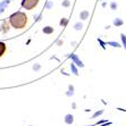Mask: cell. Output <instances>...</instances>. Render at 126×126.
I'll list each match as a JSON object with an SVG mask.
<instances>
[{"label":"cell","mask_w":126,"mask_h":126,"mask_svg":"<svg viewBox=\"0 0 126 126\" xmlns=\"http://www.w3.org/2000/svg\"><path fill=\"white\" fill-rule=\"evenodd\" d=\"M2 32H5V33H6L7 32V31H8V30H9V26H7V22H3V24H2Z\"/></svg>","instance_id":"cell-13"},{"label":"cell","mask_w":126,"mask_h":126,"mask_svg":"<svg viewBox=\"0 0 126 126\" xmlns=\"http://www.w3.org/2000/svg\"><path fill=\"white\" fill-rule=\"evenodd\" d=\"M70 69H72V72H73L75 75H79V72H77L76 67H75V64H72V65H70Z\"/></svg>","instance_id":"cell-10"},{"label":"cell","mask_w":126,"mask_h":126,"mask_svg":"<svg viewBox=\"0 0 126 126\" xmlns=\"http://www.w3.org/2000/svg\"><path fill=\"white\" fill-rule=\"evenodd\" d=\"M9 3H10V0H3V1H1V2H0V14H1L5 9H6V7L8 6Z\"/></svg>","instance_id":"cell-5"},{"label":"cell","mask_w":126,"mask_h":126,"mask_svg":"<svg viewBox=\"0 0 126 126\" xmlns=\"http://www.w3.org/2000/svg\"><path fill=\"white\" fill-rule=\"evenodd\" d=\"M67 19H66V18H63L62 21H60V25H63V26H66V25H67Z\"/></svg>","instance_id":"cell-14"},{"label":"cell","mask_w":126,"mask_h":126,"mask_svg":"<svg viewBox=\"0 0 126 126\" xmlns=\"http://www.w3.org/2000/svg\"><path fill=\"white\" fill-rule=\"evenodd\" d=\"M88 16H89V12H88V10H83V12L79 14V17H81V19H83V21H84V19H86V18H88Z\"/></svg>","instance_id":"cell-7"},{"label":"cell","mask_w":126,"mask_h":126,"mask_svg":"<svg viewBox=\"0 0 126 126\" xmlns=\"http://www.w3.org/2000/svg\"><path fill=\"white\" fill-rule=\"evenodd\" d=\"M69 57H70V58H72V59H73V60H74V63H75V64H76L77 66H79V67H83V66H84V65H83V63L81 62V60H79V57H77L76 55H74V53H73V55H70Z\"/></svg>","instance_id":"cell-3"},{"label":"cell","mask_w":126,"mask_h":126,"mask_svg":"<svg viewBox=\"0 0 126 126\" xmlns=\"http://www.w3.org/2000/svg\"><path fill=\"white\" fill-rule=\"evenodd\" d=\"M120 38H122V41H123V46H124V48L126 49V35L125 34H120Z\"/></svg>","instance_id":"cell-11"},{"label":"cell","mask_w":126,"mask_h":126,"mask_svg":"<svg viewBox=\"0 0 126 126\" xmlns=\"http://www.w3.org/2000/svg\"><path fill=\"white\" fill-rule=\"evenodd\" d=\"M30 126H32V125H30Z\"/></svg>","instance_id":"cell-22"},{"label":"cell","mask_w":126,"mask_h":126,"mask_svg":"<svg viewBox=\"0 0 126 126\" xmlns=\"http://www.w3.org/2000/svg\"><path fill=\"white\" fill-rule=\"evenodd\" d=\"M124 24V22L120 19V18H116V19H114V25L115 26H122Z\"/></svg>","instance_id":"cell-9"},{"label":"cell","mask_w":126,"mask_h":126,"mask_svg":"<svg viewBox=\"0 0 126 126\" xmlns=\"http://www.w3.org/2000/svg\"><path fill=\"white\" fill-rule=\"evenodd\" d=\"M110 7H111V9H116V8H117V5H116V2H111Z\"/></svg>","instance_id":"cell-20"},{"label":"cell","mask_w":126,"mask_h":126,"mask_svg":"<svg viewBox=\"0 0 126 126\" xmlns=\"http://www.w3.org/2000/svg\"><path fill=\"white\" fill-rule=\"evenodd\" d=\"M106 122H107V119H101V120H99L95 125H100V124H103V123H106Z\"/></svg>","instance_id":"cell-19"},{"label":"cell","mask_w":126,"mask_h":126,"mask_svg":"<svg viewBox=\"0 0 126 126\" xmlns=\"http://www.w3.org/2000/svg\"><path fill=\"white\" fill-rule=\"evenodd\" d=\"M102 112H103V110H99V111H97L95 114H93V116H92V117H93V118L98 117V116H100V115H102Z\"/></svg>","instance_id":"cell-15"},{"label":"cell","mask_w":126,"mask_h":126,"mask_svg":"<svg viewBox=\"0 0 126 126\" xmlns=\"http://www.w3.org/2000/svg\"><path fill=\"white\" fill-rule=\"evenodd\" d=\"M6 50H7V47H6V44H5V42L0 41V58L5 55Z\"/></svg>","instance_id":"cell-6"},{"label":"cell","mask_w":126,"mask_h":126,"mask_svg":"<svg viewBox=\"0 0 126 126\" xmlns=\"http://www.w3.org/2000/svg\"><path fill=\"white\" fill-rule=\"evenodd\" d=\"M74 27H75V30H77V31H79V30H81L83 27V25L81 23H77V24H75V26H74Z\"/></svg>","instance_id":"cell-16"},{"label":"cell","mask_w":126,"mask_h":126,"mask_svg":"<svg viewBox=\"0 0 126 126\" xmlns=\"http://www.w3.org/2000/svg\"><path fill=\"white\" fill-rule=\"evenodd\" d=\"M91 126H95V125H91Z\"/></svg>","instance_id":"cell-21"},{"label":"cell","mask_w":126,"mask_h":126,"mask_svg":"<svg viewBox=\"0 0 126 126\" xmlns=\"http://www.w3.org/2000/svg\"><path fill=\"white\" fill-rule=\"evenodd\" d=\"M98 41H99V43L101 44V47H102L103 49H106V47H105V46H106V43H105V42H103V41H101L100 39H98Z\"/></svg>","instance_id":"cell-18"},{"label":"cell","mask_w":126,"mask_h":126,"mask_svg":"<svg viewBox=\"0 0 126 126\" xmlns=\"http://www.w3.org/2000/svg\"><path fill=\"white\" fill-rule=\"evenodd\" d=\"M69 1H68V0H64V2H63V6L64 7H69Z\"/></svg>","instance_id":"cell-17"},{"label":"cell","mask_w":126,"mask_h":126,"mask_svg":"<svg viewBox=\"0 0 126 126\" xmlns=\"http://www.w3.org/2000/svg\"><path fill=\"white\" fill-rule=\"evenodd\" d=\"M107 44H109V46H112L114 48H120V44L118 43V42H108Z\"/></svg>","instance_id":"cell-12"},{"label":"cell","mask_w":126,"mask_h":126,"mask_svg":"<svg viewBox=\"0 0 126 126\" xmlns=\"http://www.w3.org/2000/svg\"><path fill=\"white\" fill-rule=\"evenodd\" d=\"M39 1L40 0H23L22 1V6L26 10H32V9H34L35 7L38 6Z\"/></svg>","instance_id":"cell-2"},{"label":"cell","mask_w":126,"mask_h":126,"mask_svg":"<svg viewBox=\"0 0 126 126\" xmlns=\"http://www.w3.org/2000/svg\"><path fill=\"white\" fill-rule=\"evenodd\" d=\"M43 33H46V34H51V33H53V29L51 26H46L43 29Z\"/></svg>","instance_id":"cell-8"},{"label":"cell","mask_w":126,"mask_h":126,"mask_svg":"<svg viewBox=\"0 0 126 126\" xmlns=\"http://www.w3.org/2000/svg\"><path fill=\"white\" fill-rule=\"evenodd\" d=\"M9 23L14 29L21 30L24 29L27 24V16L23 12H16L9 17Z\"/></svg>","instance_id":"cell-1"},{"label":"cell","mask_w":126,"mask_h":126,"mask_svg":"<svg viewBox=\"0 0 126 126\" xmlns=\"http://www.w3.org/2000/svg\"><path fill=\"white\" fill-rule=\"evenodd\" d=\"M65 123L68 124V125H70V124L74 123V116L72 114H67L66 116H65Z\"/></svg>","instance_id":"cell-4"}]
</instances>
